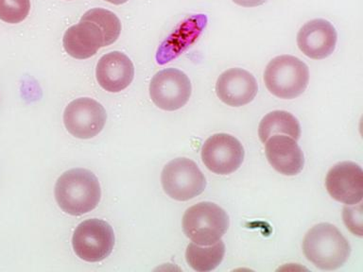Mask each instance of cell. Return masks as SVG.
Here are the masks:
<instances>
[{
  "mask_svg": "<svg viewBox=\"0 0 363 272\" xmlns=\"http://www.w3.org/2000/svg\"><path fill=\"white\" fill-rule=\"evenodd\" d=\"M101 197L99 180L90 170H68L57 181L56 201L68 215H82L92 211L98 206Z\"/></svg>",
  "mask_w": 363,
  "mask_h": 272,
  "instance_id": "obj_1",
  "label": "cell"
},
{
  "mask_svg": "<svg viewBox=\"0 0 363 272\" xmlns=\"http://www.w3.org/2000/svg\"><path fill=\"white\" fill-rule=\"evenodd\" d=\"M207 24V16L206 14H198L193 16L186 21L182 23L180 27L175 33L162 44L158 50V64H164L170 60L176 58L184 52L187 47L200 36L201 31Z\"/></svg>",
  "mask_w": 363,
  "mask_h": 272,
  "instance_id": "obj_16",
  "label": "cell"
},
{
  "mask_svg": "<svg viewBox=\"0 0 363 272\" xmlns=\"http://www.w3.org/2000/svg\"><path fill=\"white\" fill-rule=\"evenodd\" d=\"M30 10V0H0V19L9 24L24 21Z\"/></svg>",
  "mask_w": 363,
  "mask_h": 272,
  "instance_id": "obj_20",
  "label": "cell"
},
{
  "mask_svg": "<svg viewBox=\"0 0 363 272\" xmlns=\"http://www.w3.org/2000/svg\"><path fill=\"white\" fill-rule=\"evenodd\" d=\"M62 44L68 55L79 60L91 58L99 48L106 47L104 33L98 26L82 19L65 31Z\"/></svg>",
  "mask_w": 363,
  "mask_h": 272,
  "instance_id": "obj_15",
  "label": "cell"
},
{
  "mask_svg": "<svg viewBox=\"0 0 363 272\" xmlns=\"http://www.w3.org/2000/svg\"><path fill=\"white\" fill-rule=\"evenodd\" d=\"M229 228L227 212L217 204L203 201L189 207L183 217L184 234L193 243L210 246L218 242Z\"/></svg>",
  "mask_w": 363,
  "mask_h": 272,
  "instance_id": "obj_4",
  "label": "cell"
},
{
  "mask_svg": "<svg viewBox=\"0 0 363 272\" xmlns=\"http://www.w3.org/2000/svg\"><path fill=\"white\" fill-rule=\"evenodd\" d=\"M269 164L280 174L295 176L303 169L305 158L296 140L291 136L274 135L265 142Z\"/></svg>",
  "mask_w": 363,
  "mask_h": 272,
  "instance_id": "obj_14",
  "label": "cell"
},
{
  "mask_svg": "<svg viewBox=\"0 0 363 272\" xmlns=\"http://www.w3.org/2000/svg\"><path fill=\"white\" fill-rule=\"evenodd\" d=\"M96 76L104 90L110 93L121 92L132 84L135 67L124 53L113 51L99 59Z\"/></svg>",
  "mask_w": 363,
  "mask_h": 272,
  "instance_id": "obj_13",
  "label": "cell"
},
{
  "mask_svg": "<svg viewBox=\"0 0 363 272\" xmlns=\"http://www.w3.org/2000/svg\"><path fill=\"white\" fill-rule=\"evenodd\" d=\"M359 205L345 206L343 209V221L346 227L354 235L362 237V203H357Z\"/></svg>",
  "mask_w": 363,
  "mask_h": 272,
  "instance_id": "obj_21",
  "label": "cell"
},
{
  "mask_svg": "<svg viewBox=\"0 0 363 272\" xmlns=\"http://www.w3.org/2000/svg\"><path fill=\"white\" fill-rule=\"evenodd\" d=\"M258 91L257 79L242 68H231L218 76L216 94L223 103L241 107L254 101Z\"/></svg>",
  "mask_w": 363,
  "mask_h": 272,
  "instance_id": "obj_11",
  "label": "cell"
},
{
  "mask_svg": "<svg viewBox=\"0 0 363 272\" xmlns=\"http://www.w3.org/2000/svg\"><path fill=\"white\" fill-rule=\"evenodd\" d=\"M74 251L86 262H101L112 254L115 234L106 221L88 220L79 224L72 237Z\"/></svg>",
  "mask_w": 363,
  "mask_h": 272,
  "instance_id": "obj_6",
  "label": "cell"
},
{
  "mask_svg": "<svg viewBox=\"0 0 363 272\" xmlns=\"http://www.w3.org/2000/svg\"><path fill=\"white\" fill-rule=\"evenodd\" d=\"M336 28L325 19L311 20L303 25L297 35L299 50L308 58H328L336 48Z\"/></svg>",
  "mask_w": 363,
  "mask_h": 272,
  "instance_id": "obj_12",
  "label": "cell"
},
{
  "mask_svg": "<svg viewBox=\"0 0 363 272\" xmlns=\"http://www.w3.org/2000/svg\"><path fill=\"white\" fill-rule=\"evenodd\" d=\"M104 1L109 2L111 4L113 5H121L129 1V0H104Z\"/></svg>",
  "mask_w": 363,
  "mask_h": 272,
  "instance_id": "obj_23",
  "label": "cell"
},
{
  "mask_svg": "<svg viewBox=\"0 0 363 272\" xmlns=\"http://www.w3.org/2000/svg\"><path fill=\"white\" fill-rule=\"evenodd\" d=\"M82 19L87 20L98 26L99 30L104 33L106 47L113 44L121 35V23L118 17L112 11L101 8H92L87 11Z\"/></svg>",
  "mask_w": 363,
  "mask_h": 272,
  "instance_id": "obj_19",
  "label": "cell"
},
{
  "mask_svg": "<svg viewBox=\"0 0 363 272\" xmlns=\"http://www.w3.org/2000/svg\"><path fill=\"white\" fill-rule=\"evenodd\" d=\"M245 152L235 136L216 133L210 136L201 147V160L210 171L229 175L237 171L243 163Z\"/></svg>",
  "mask_w": 363,
  "mask_h": 272,
  "instance_id": "obj_8",
  "label": "cell"
},
{
  "mask_svg": "<svg viewBox=\"0 0 363 272\" xmlns=\"http://www.w3.org/2000/svg\"><path fill=\"white\" fill-rule=\"evenodd\" d=\"M104 106L89 98H77L65 108L64 123L68 132L79 139L95 137L106 123Z\"/></svg>",
  "mask_w": 363,
  "mask_h": 272,
  "instance_id": "obj_9",
  "label": "cell"
},
{
  "mask_svg": "<svg viewBox=\"0 0 363 272\" xmlns=\"http://www.w3.org/2000/svg\"><path fill=\"white\" fill-rule=\"evenodd\" d=\"M164 193L173 200L186 201L201 195L206 187V177L195 162L176 158L164 167L161 175Z\"/></svg>",
  "mask_w": 363,
  "mask_h": 272,
  "instance_id": "obj_5",
  "label": "cell"
},
{
  "mask_svg": "<svg viewBox=\"0 0 363 272\" xmlns=\"http://www.w3.org/2000/svg\"><path fill=\"white\" fill-rule=\"evenodd\" d=\"M225 254V244L223 240L210 246H200L190 243L186 251L187 264L194 271L208 272L217 268Z\"/></svg>",
  "mask_w": 363,
  "mask_h": 272,
  "instance_id": "obj_18",
  "label": "cell"
},
{
  "mask_svg": "<svg viewBox=\"0 0 363 272\" xmlns=\"http://www.w3.org/2000/svg\"><path fill=\"white\" fill-rule=\"evenodd\" d=\"M274 135L291 136L294 140H299L301 126L298 119L286 110H274L269 113L260 121L258 135L262 143Z\"/></svg>",
  "mask_w": 363,
  "mask_h": 272,
  "instance_id": "obj_17",
  "label": "cell"
},
{
  "mask_svg": "<svg viewBox=\"0 0 363 272\" xmlns=\"http://www.w3.org/2000/svg\"><path fill=\"white\" fill-rule=\"evenodd\" d=\"M306 259L323 271H335L346 263L351 246L340 230L330 223H320L306 232L303 241Z\"/></svg>",
  "mask_w": 363,
  "mask_h": 272,
  "instance_id": "obj_2",
  "label": "cell"
},
{
  "mask_svg": "<svg viewBox=\"0 0 363 272\" xmlns=\"http://www.w3.org/2000/svg\"><path fill=\"white\" fill-rule=\"evenodd\" d=\"M267 89L272 95L283 99L297 98L308 86V65L291 55L275 57L267 65L264 73Z\"/></svg>",
  "mask_w": 363,
  "mask_h": 272,
  "instance_id": "obj_3",
  "label": "cell"
},
{
  "mask_svg": "<svg viewBox=\"0 0 363 272\" xmlns=\"http://www.w3.org/2000/svg\"><path fill=\"white\" fill-rule=\"evenodd\" d=\"M232 1L242 7H257L264 4L267 0H232Z\"/></svg>",
  "mask_w": 363,
  "mask_h": 272,
  "instance_id": "obj_22",
  "label": "cell"
},
{
  "mask_svg": "<svg viewBox=\"0 0 363 272\" xmlns=\"http://www.w3.org/2000/svg\"><path fill=\"white\" fill-rule=\"evenodd\" d=\"M191 91L189 76L175 68L159 71L150 84V96L153 103L170 112L184 107L191 96Z\"/></svg>",
  "mask_w": 363,
  "mask_h": 272,
  "instance_id": "obj_7",
  "label": "cell"
},
{
  "mask_svg": "<svg viewBox=\"0 0 363 272\" xmlns=\"http://www.w3.org/2000/svg\"><path fill=\"white\" fill-rule=\"evenodd\" d=\"M328 194L339 203L356 205L363 198V171L353 162H342L329 170L325 178Z\"/></svg>",
  "mask_w": 363,
  "mask_h": 272,
  "instance_id": "obj_10",
  "label": "cell"
}]
</instances>
